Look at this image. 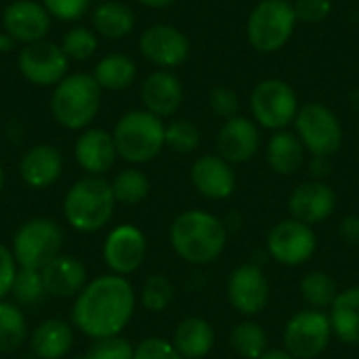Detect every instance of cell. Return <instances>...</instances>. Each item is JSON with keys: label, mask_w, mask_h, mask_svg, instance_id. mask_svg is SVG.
<instances>
[{"label": "cell", "mask_w": 359, "mask_h": 359, "mask_svg": "<svg viewBox=\"0 0 359 359\" xmlns=\"http://www.w3.org/2000/svg\"><path fill=\"white\" fill-rule=\"evenodd\" d=\"M229 345L238 358L261 359V355L269 349V339L261 324L252 320H244L233 326L229 334Z\"/></svg>", "instance_id": "cell-31"}, {"label": "cell", "mask_w": 359, "mask_h": 359, "mask_svg": "<svg viewBox=\"0 0 359 359\" xmlns=\"http://www.w3.org/2000/svg\"><path fill=\"white\" fill-rule=\"evenodd\" d=\"M13 42H15V40H13V38H11L8 34H4V36L0 34V50H11Z\"/></svg>", "instance_id": "cell-48"}, {"label": "cell", "mask_w": 359, "mask_h": 359, "mask_svg": "<svg viewBox=\"0 0 359 359\" xmlns=\"http://www.w3.org/2000/svg\"><path fill=\"white\" fill-rule=\"evenodd\" d=\"M135 305V288L124 276H101L88 282L76 297L72 322L95 341L120 337L133 320Z\"/></svg>", "instance_id": "cell-1"}, {"label": "cell", "mask_w": 359, "mask_h": 359, "mask_svg": "<svg viewBox=\"0 0 359 359\" xmlns=\"http://www.w3.org/2000/svg\"><path fill=\"white\" fill-rule=\"evenodd\" d=\"M139 48L147 61L162 69H172L189 57V40L172 25H151L139 38Z\"/></svg>", "instance_id": "cell-15"}, {"label": "cell", "mask_w": 359, "mask_h": 359, "mask_svg": "<svg viewBox=\"0 0 359 359\" xmlns=\"http://www.w3.org/2000/svg\"><path fill=\"white\" fill-rule=\"evenodd\" d=\"M294 25L297 15L288 0H263L248 17V42L259 53H276L290 40Z\"/></svg>", "instance_id": "cell-7"}, {"label": "cell", "mask_w": 359, "mask_h": 359, "mask_svg": "<svg viewBox=\"0 0 359 359\" xmlns=\"http://www.w3.org/2000/svg\"><path fill=\"white\" fill-rule=\"evenodd\" d=\"M17 261L13 257V250H8L2 242H0V301L11 294L13 290V282L17 276Z\"/></svg>", "instance_id": "cell-43"}, {"label": "cell", "mask_w": 359, "mask_h": 359, "mask_svg": "<svg viewBox=\"0 0 359 359\" xmlns=\"http://www.w3.org/2000/svg\"><path fill=\"white\" fill-rule=\"evenodd\" d=\"M2 185H4V170H2V164H0V191H2Z\"/></svg>", "instance_id": "cell-49"}, {"label": "cell", "mask_w": 359, "mask_h": 359, "mask_svg": "<svg viewBox=\"0 0 359 359\" xmlns=\"http://www.w3.org/2000/svg\"><path fill=\"white\" fill-rule=\"evenodd\" d=\"M210 107L215 111V116L223 118V120H231L238 116V109H240V101H238V95L227 88V86H217L212 88L210 93Z\"/></svg>", "instance_id": "cell-41"}, {"label": "cell", "mask_w": 359, "mask_h": 359, "mask_svg": "<svg viewBox=\"0 0 359 359\" xmlns=\"http://www.w3.org/2000/svg\"><path fill=\"white\" fill-rule=\"evenodd\" d=\"M175 301V286L166 276H149L141 290V303L149 313H162Z\"/></svg>", "instance_id": "cell-34"}, {"label": "cell", "mask_w": 359, "mask_h": 359, "mask_svg": "<svg viewBox=\"0 0 359 359\" xmlns=\"http://www.w3.org/2000/svg\"><path fill=\"white\" fill-rule=\"evenodd\" d=\"M101 107V86L93 78V74H72L65 76L53 90L50 111L53 118L69 128L82 130L86 128Z\"/></svg>", "instance_id": "cell-4"}, {"label": "cell", "mask_w": 359, "mask_h": 359, "mask_svg": "<svg viewBox=\"0 0 359 359\" xmlns=\"http://www.w3.org/2000/svg\"><path fill=\"white\" fill-rule=\"evenodd\" d=\"M137 2H141V4H145L149 8H164V6L172 4L175 0H137Z\"/></svg>", "instance_id": "cell-47"}, {"label": "cell", "mask_w": 359, "mask_h": 359, "mask_svg": "<svg viewBox=\"0 0 359 359\" xmlns=\"http://www.w3.org/2000/svg\"><path fill=\"white\" fill-rule=\"evenodd\" d=\"M4 32L23 44H32L44 40L50 27V15L42 6V2L34 0H15L2 11Z\"/></svg>", "instance_id": "cell-18"}, {"label": "cell", "mask_w": 359, "mask_h": 359, "mask_svg": "<svg viewBox=\"0 0 359 359\" xmlns=\"http://www.w3.org/2000/svg\"><path fill=\"white\" fill-rule=\"evenodd\" d=\"M294 126L299 139L313 158H330L343 145L341 120L330 107L322 103H309L301 107Z\"/></svg>", "instance_id": "cell-9"}, {"label": "cell", "mask_w": 359, "mask_h": 359, "mask_svg": "<svg viewBox=\"0 0 359 359\" xmlns=\"http://www.w3.org/2000/svg\"><path fill=\"white\" fill-rule=\"evenodd\" d=\"M27 339V324L21 309L0 301V353L17 351Z\"/></svg>", "instance_id": "cell-32"}, {"label": "cell", "mask_w": 359, "mask_h": 359, "mask_svg": "<svg viewBox=\"0 0 359 359\" xmlns=\"http://www.w3.org/2000/svg\"><path fill=\"white\" fill-rule=\"evenodd\" d=\"M261 359H297L294 355H290L286 349H267L263 355H261Z\"/></svg>", "instance_id": "cell-46"}, {"label": "cell", "mask_w": 359, "mask_h": 359, "mask_svg": "<svg viewBox=\"0 0 359 359\" xmlns=\"http://www.w3.org/2000/svg\"><path fill=\"white\" fill-rule=\"evenodd\" d=\"M339 236L345 244L359 246V215H347L339 223Z\"/></svg>", "instance_id": "cell-44"}, {"label": "cell", "mask_w": 359, "mask_h": 359, "mask_svg": "<svg viewBox=\"0 0 359 359\" xmlns=\"http://www.w3.org/2000/svg\"><path fill=\"white\" fill-rule=\"evenodd\" d=\"M50 17L59 21H78L90 6V0H42Z\"/></svg>", "instance_id": "cell-39"}, {"label": "cell", "mask_w": 359, "mask_h": 359, "mask_svg": "<svg viewBox=\"0 0 359 359\" xmlns=\"http://www.w3.org/2000/svg\"><path fill=\"white\" fill-rule=\"evenodd\" d=\"M141 101L145 109L158 118L172 116L183 103V86L168 69L149 74L141 84Z\"/></svg>", "instance_id": "cell-20"}, {"label": "cell", "mask_w": 359, "mask_h": 359, "mask_svg": "<svg viewBox=\"0 0 359 359\" xmlns=\"http://www.w3.org/2000/svg\"><path fill=\"white\" fill-rule=\"evenodd\" d=\"M307 158V149L297 133L276 130L267 143V164L278 175H294Z\"/></svg>", "instance_id": "cell-26"}, {"label": "cell", "mask_w": 359, "mask_h": 359, "mask_svg": "<svg viewBox=\"0 0 359 359\" xmlns=\"http://www.w3.org/2000/svg\"><path fill=\"white\" fill-rule=\"evenodd\" d=\"M170 246L185 263H215L227 248V225L206 210H185L170 225Z\"/></svg>", "instance_id": "cell-2"}, {"label": "cell", "mask_w": 359, "mask_h": 359, "mask_svg": "<svg viewBox=\"0 0 359 359\" xmlns=\"http://www.w3.org/2000/svg\"><path fill=\"white\" fill-rule=\"evenodd\" d=\"M292 8H294L297 21L320 23V21H324L330 15L332 2L330 0H294Z\"/></svg>", "instance_id": "cell-42"}, {"label": "cell", "mask_w": 359, "mask_h": 359, "mask_svg": "<svg viewBox=\"0 0 359 359\" xmlns=\"http://www.w3.org/2000/svg\"><path fill=\"white\" fill-rule=\"evenodd\" d=\"M116 198L111 183L101 177H86L76 181L63 200L65 221L82 233H93L105 227L114 215Z\"/></svg>", "instance_id": "cell-3"}, {"label": "cell", "mask_w": 359, "mask_h": 359, "mask_svg": "<svg viewBox=\"0 0 359 359\" xmlns=\"http://www.w3.org/2000/svg\"><path fill=\"white\" fill-rule=\"evenodd\" d=\"M93 78L101 90H124L137 80V63L120 53L105 55L93 69Z\"/></svg>", "instance_id": "cell-29"}, {"label": "cell", "mask_w": 359, "mask_h": 359, "mask_svg": "<svg viewBox=\"0 0 359 359\" xmlns=\"http://www.w3.org/2000/svg\"><path fill=\"white\" fill-rule=\"evenodd\" d=\"M145 255H147L145 233L130 223L114 227L105 238L103 259L116 276L135 273L143 265Z\"/></svg>", "instance_id": "cell-14"}, {"label": "cell", "mask_w": 359, "mask_h": 359, "mask_svg": "<svg viewBox=\"0 0 359 359\" xmlns=\"http://www.w3.org/2000/svg\"><path fill=\"white\" fill-rule=\"evenodd\" d=\"M93 27H95V34L107 40H120L133 32L135 15L122 2L105 0L93 11Z\"/></svg>", "instance_id": "cell-28"}, {"label": "cell", "mask_w": 359, "mask_h": 359, "mask_svg": "<svg viewBox=\"0 0 359 359\" xmlns=\"http://www.w3.org/2000/svg\"><path fill=\"white\" fill-rule=\"evenodd\" d=\"M332 337L347 347L359 345V286H351L339 292L337 301L328 309Z\"/></svg>", "instance_id": "cell-25"}, {"label": "cell", "mask_w": 359, "mask_h": 359, "mask_svg": "<svg viewBox=\"0 0 359 359\" xmlns=\"http://www.w3.org/2000/svg\"><path fill=\"white\" fill-rule=\"evenodd\" d=\"M74 156H76V162L88 175L99 177L114 166L118 151H116L111 133H107L103 128H88L78 137Z\"/></svg>", "instance_id": "cell-21"}, {"label": "cell", "mask_w": 359, "mask_h": 359, "mask_svg": "<svg viewBox=\"0 0 359 359\" xmlns=\"http://www.w3.org/2000/svg\"><path fill=\"white\" fill-rule=\"evenodd\" d=\"M133 359H183L179 355V351L175 349V345L166 339H158V337H149L145 341H141L135 347V358Z\"/></svg>", "instance_id": "cell-40"}, {"label": "cell", "mask_w": 359, "mask_h": 359, "mask_svg": "<svg viewBox=\"0 0 359 359\" xmlns=\"http://www.w3.org/2000/svg\"><path fill=\"white\" fill-rule=\"evenodd\" d=\"M74 345L72 328L61 320H46L32 332V351L40 359H61Z\"/></svg>", "instance_id": "cell-27"}, {"label": "cell", "mask_w": 359, "mask_h": 359, "mask_svg": "<svg viewBox=\"0 0 359 359\" xmlns=\"http://www.w3.org/2000/svg\"><path fill=\"white\" fill-rule=\"evenodd\" d=\"M250 111L255 122L263 128L286 130L297 120L299 99L288 82L280 78H269L252 88Z\"/></svg>", "instance_id": "cell-8"}, {"label": "cell", "mask_w": 359, "mask_h": 359, "mask_svg": "<svg viewBox=\"0 0 359 359\" xmlns=\"http://www.w3.org/2000/svg\"><path fill=\"white\" fill-rule=\"evenodd\" d=\"M164 141L177 154H191L200 145V130L189 120H175L166 126Z\"/></svg>", "instance_id": "cell-37"}, {"label": "cell", "mask_w": 359, "mask_h": 359, "mask_svg": "<svg viewBox=\"0 0 359 359\" xmlns=\"http://www.w3.org/2000/svg\"><path fill=\"white\" fill-rule=\"evenodd\" d=\"M67 61L69 59L59 44L38 40L21 48L17 65L27 82L36 86H57L67 76Z\"/></svg>", "instance_id": "cell-12"}, {"label": "cell", "mask_w": 359, "mask_h": 359, "mask_svg": "<svg viewBox=\"0 0 359 359\" xmlns=\"http://www.w3.org/2000/svg\"><path fill=\"white\" fill-rule=\"evenodd\" d=\"M261 145L259 126L255 120L246 116H236L231 120H225V124L219 128L217 135V156H221L225 162L244 164L255 158Z\"/></svg>", "instance_id": "cell-17"}, {"label": "cell", "mask_w": 359, "mask_h": 359, "mask_svg": "<svg viewBox=\"0 0 359 359\" xmlns=\"http://www.w3.org/2000/svg\"><path fill=\"white\" fill-rule=\"evenodd\" d=\"M11 294L15 297V301L19 305H36L40 303V299L46 294L44 282H42V273L36 269H17L15 282H13V290Z\"/></svg>", "instance_id": "cell-35"}, {"label": "cell", "mask_w": 359, "mask_h": 359, "mask_svg": "<svg viewBox=\"0 0 359 359\" xmlns=\"http://www.w3.org/2000/svg\"><path fill=\"white\" fill-rule=\"evenodd\" d=\"M63 231L46 217L25 221L13 238V257L21 269L42 271L55 257L61 255Z\"/></svg>", "instance_id": "cell-6"}, {"label": "cell", "mask_w": 359, "mask_h": 359, "mask_svg": "<svg viewBox=\"0 0 359 359\" xmlns=\"http://www.w3.org/2000/svg\"><path fill=\"white\" fill-rule=\"evenodd\" d=\"M318 248V236L311 225L292 217L273 225L267 233V255L284 267L305 265Z\"/></svg>", "instance_id": "cell-11"}, {"label": "cell", "mask_w": 359, "mask_h": 359, "mask_svg": "<svg viewBox=\"0 0 359 359\" xmlns=\"http://www.w3.org/2000/svg\"><path fill=\"white\" fill-rule=\"evenodd\" d=\"M299 292H301V299L305 301V305L309 309H330L332 303L337 301L339 297V284L337 280L326 273V271H311L307 273L301 284H299Z\"/></svg>", "instance_id": "cell-30"}, {"label": "cell", "mask_w": 359, "mask_h": 359, "mask_svg": "<svg viewBox=\"0 0 359 359\" xmlns=\"http://www.w3.org/2000/svg\"><path fill=\"white\" fill-rule=\"evenodd\" d=\"M111 191H114L116 202L133 206V204H139L147 198L149 179L139 168H126V170L118 172L116 179L111 181Z\"/></svg>", "instance_id": "cell-33"}, {"label": "cell", "mask_w": 359, "mask_h": 359, "mask_svg": "<svg viewBox=\"0 0 359 359\" xmlns=\"http://www.w3.org/2000/svg\"><path fill=\"white\" fill-rule=\"evenodd\" d=\"M40 273H42L46 292L57 299L78 297L82 292V288L86 286V269L72 255L55 257Z\"/></svg>", "instance_id": "cell-22"}, {"label": "cell", "mask_w": 359, "mask_h": 359, "mask_svg": "<svg viewBox=\"0 0 359 359\" xmlns=\"http://www.w3.org/2000/svg\"><path fill=\"white\" fill-rule=\"evenodd\" d=\"M191 183L196 191L208 200H225L236 191V170L221 156H200L191 166Z\"/></svg>", "instance_id": "cell-19"}, {"label": "cell", "mask_w": 359, "mask_h": 359, "mask_svg": "<svg viewBox=\"0 0 359 359\" xmlns=\"http://www.w3.org/2000/svg\"><path fill=\"white\" fill-rule=\"evenodd\" d=\"M61 48H63L67 59L86 61L97 50V34L88 27H74L63 36Z\"/></svg>", "instance_id": "cell-36"}, {"label": "cell", "mask_w": 359, "mask_h": 359, "mask_svg": "<svg viewBox=\"0 0 359 359\" xmlns=\"http://www.w3.org/2000/svg\"><path fill=\"white\" fill-rule=\"evenodd\" d=\"M332 339V326L326 311L303 309L294 313L284 328V349L297 359L320 358Z\"/></svg>", "instance_id": "cell-10"}, {"label": "cell", "mask_w": 359, "mask_h": 359, "mask_svg": "<svg viewBox=\"0 0 359 359\" xmlns=\"http://www.w3.org/2000/svg\"><path fill=\"white\" fill-rule=\"evenodd\" d=\"M61 170H63V156L53 145H34L23 154L19 162L21 179L34 189H44L53 185L61 177Z\"/></svg>", "instance_id": "cell-23"}, {"label": "cell", "mask_w": 359, "mask_h": 359, "mask_svg": "<svg viewBox=\"0 0 359 359\" xmlns=\"http://www.w3.org/2000/svg\"><path fill=\"white\" fill-rule=\"evenodd\" d=\"M227 299L229 305L246 318L263 313L271 299L269 280L263 269L255 263L236 267L227 280Z\"/></svg>", "instance_id": "cell-13"}, {"label": "cell", "mask_w": 359, "mask_h": 359, "mask_svg": "<svg viewBox=\"0 0 359 359\" xmlns=\"http://www.w3.org/2000/svg\"><path fill=\"white\" fill-rule=\"evenodd\" d=\"M311 172L318 181H322L328 172H330V164H328V158H313L311 162Z\"/></svg>", "instance_id": "cell-45"}, {"label": "cell", "mask_w": 359, "mask_h": 359, "mask_svg": "<svg viewBox=\"0 0 359 359\" xmlns=\"http://www.w3.org/2000/svg\"><path fill=\"white\" fill-rule=\"evenodd\" d=\"M288 210L290 217L307 223V225H318L330 219L337 210V194L334 189L318 179L305 181L294 187V191L288 198Z\"/></svg>", "instance_id": "cell-16"}, {"label": "cell", "mask_w": 359, "mask_h": 359, "mask_svg": "<svg viewBox=\"0 0 359 359\" xmlns=\"http://www.w3.org/2000/svg\"><path fill=\"white\" fill-rule=\"evenodd\" d=\"M164 135L166 126L162 118L149 114L147 109L124 114L116 122V128L111 133L118 156L130 164L151 162L166 145Z\"/></svg>", "instance_id": "cell-5"}, {"label": "cell", "mask_w": 359, "mask_h": 359, "mask_svg": "<svg viewBox=\"0 0 359 359\" xmlns=\"http://www.w3.org/2000/svg\"><path fill=\"white\" fill-rule=\"evenodd\" d=\"M175 349L183 359H204L217 343L215 328L204 318H185L175 328L172 341Z\"/></svg>", "instance_id": "cell-24"}, {"label": "cell", "mask_w": 359, "mask_h": 359, "mask_svg": "<svg viewBox=\"0 0 359 359\" xmlns=\"http://www.w3.org/2000/svg\"><path fill=\"white\" fill-rule=\"evenodd\" d=\"M135 347L120 337L111 339H99L90 345V349L84 353L82 359H133Z\"/></svg>", "instance_id": "cell-38"}]
</instances>
